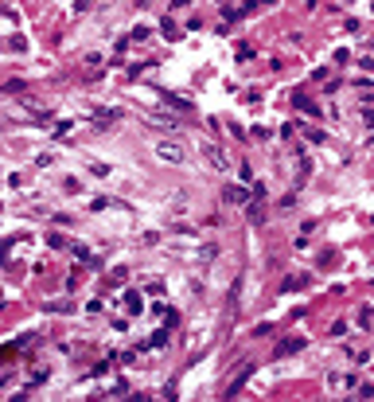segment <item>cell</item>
<instances>
[{"instance_id": "cell-2", "label": "cell", "mask_w": 374, "mask_h": 402, "mask_svg": "<svg viewBox=\"0 0 374 402\" xmlns=\"http://www.w3.org/2000/svg\"><path fill=\"white\" fill-rule=\"evenodd\" d=\"M156 156H164V160L180 164V160H183V149H176V145H156Z\"/></svg>"}, {"instance_id": "cell-1", "label": "cell", "mask_w": 374, "mask_h": 402, "mask_svg": "<svg viewBox=\"0 0 374 402\" xmlns=\"http://www.w3.org/2000/svg\"><path fill=\"white\" fill-rule=\"evenodd\" d=\"M203 152H207V160L214 164L218 172H226V168H230V160H226V152H222V149H214V145H203Z\"/></svg>"}]
</instances>
